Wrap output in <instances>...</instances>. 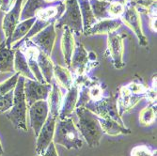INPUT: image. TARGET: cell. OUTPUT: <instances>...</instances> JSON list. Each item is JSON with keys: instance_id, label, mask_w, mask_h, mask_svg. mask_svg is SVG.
Segmentation results:
<instances>
[{"instance_id": "obj_1", "label": "cell", "mask_w": 157, "mask_h": 156, "mask_svg": "<svg viewBox=\"0 0 157 156\" xmlns=\"http://www.w3.org/2000/svg\"><path fill=\"white\" fill-rule=\"evenodd\" d=\"M76 114L78 116L76 128L81 136L86 140L90 148L98 147L104 135L99 118L84 106L76 108Z\"/></svg>"}, {"instance_id": "obj_2", "label": "cell", "mask_w": 157, "mask_h": 156, "mask_svg": "<svg viewBox=\"0 0 157 156\" xmlns=\"http://www.w3.org/2000/svg\"><path fill=\"white\" fill-rule=\"evenodd\" d=\"M149 88L141 77L136 78L126 86L121 87L117 96V106L121 117L126 111L133 108L141 99L147 98Z\"/></svg>"}, {"instance_id": "obj_3", "label": "cell", "mask_w": 157, "mask_h": 156, "mask_svg": "<svg viewBox=\"0 0 157 156\" xmlns=\"http://www.w3.org/2000/svg\"><path fill=\"white\" fill-rule=\"evenodd\" d=\"M53 142L67 150H79L83 146L82 136L73 120L66 118L56 123Z\"/></svg>"}, {"instance_id": "obj_4", "label": "cell", "mask_w": 157, "mask_h": 156, "mask_svg": "<svg viewBox=\"0 0 157 156\" xmlns=\"http://www.w3.org/2000/svg\"><path fill=\"white\" fill-rule=\"evenodd\" d=\"M25 77L20 75L14 89L13 105L11 110L6 115L7 119L11 122L15 129L27 131L26 127V110L27 105L24 93V83Z\"/></svg>"}, {"instance_id": "obj_5", "label": "cell", "mask_w": 157, "mask_h": 156, "mask_svg": "<svg viewBox=\"0 0 157 156\" xmlns=\"http://www.w3.org/2000/svg\"><path fill=\"white\" fill-rule=\"evenodd\" d=\"M75 84L81 86V90L78 92V100L76 107L85 106V105L90 101H96L101 99L104 95L105 86H103L101 81L96 77L91 79L88 76L80 75L77 77Z\"/></svg>"}, {"instance_id": "obj_6", "label": "cell", "mask_w": 157, "mask_h": 156, "mask_svg": "<svg viewBox=\"0 0 157 156\" xmlns=\"http://www.w3.org/2000/svg\"><path fill=\"white\" fill-rule=\"evenodd\" d=\"M62 26H68L76 35L83 33L82 14L77 0H65L64 11L55 23V27L61 28Z\"/></svg>"}, {"instance_id": "obj_7", "label": "cell", "mask_w": 157, "mask_h": 156, "mask_svg": "<svg viewBox=\"0 0 157 156\" xmlns=\"http://www.w3.org/2000/svg\"><path fill=\"white\" fill-rule=\"evenodd\" d=\"M117 96H103L96 101H90L84 107L91 111L98 118L111 119L118 121L120 124L124 125L121 117L119 114L117 106Z\"/></svg>"}, {"instance_id": "obj_8", "label": "cell", "mask_w": 157, "mask_h": 156, "mask_svg": "<svg viewBox=\"0 0 157 156\" xmlns=\"http://www.w3.org/2000/svg\"><path fill=\"white\" fill-rule=\"evenodd\" d=\"M95 60L96 54L93 52L88 53L81 42H77L69 67L74 70V73L77 74V76H80L84 75L85 72H87L92 67L98 65Z\"/></svg>"}, {"instance_id": "obj_9", "label": "cell", "mask_w": 157, "mask_h": 156, "mask_svg": "<svg viewBox=\"0 0 157 156\" xmlns=\"http://www.w3.org/2000/svg\"><path fill=\"white\" fill-rule=\"evenodd\" d=\"M121 20L136 34L139 41V45L148 47V40L142 30L140 15L133 1L126 3L124 12L121 17Z\"/></svg>"}, {"instance_id": "obj_10", "label": "cell", "mask_w": 157, "mask_h": 156, "mask_svg": "<svg viewBox=\"0 0 157 156\" xmlns=\"http://www.w3.org/2000/svg\"><path fill=\"white\" fill-rule=\"evenodd\" d=\"M51 89V84L40 83L37 80L25 78L24 83V93L27 106H31L38 101H47Z\"/></svg>"}, {"instance_id": "obj_11", "label": "cell", "mask_w": 157, "mask_h": 156, "mask_svg": "<svg viewBox=\"0 0 157 156\" xmlns=\"http://www.w3.org/2000/svg\"><path fill=\"white\" fill-rule=\"evenodd\" d=\"M107 36L106 55L111 58L113 65L116 69H122L125 66V63L123 62V40L126 36L124 34H118L116 31L109 32Z\"/></svg>"}, {"instance_id": "obj_12", "label": "cell", "mask_w": 157, "mask_h": 156, "mask_svg": "<svg viewBox=\"0 0 157 156\" xmlns=\"http://www.w3.org/2000/svg\"><path fill=\"white\" fill-rule=\"evenodd\" d=\"M23 1L24 0H15V3H14L13 7L9 12H7V14L3 19L2 27H3L5 37H6V40L4 41H5L6 46L8 47H11L10 39H11L12 32L14 30V28H15V26L20 22Z\"/></svg>"}, {"instance_id": "obj_13", "label": "cell", "mask_w": 157, "mask_h": 156, "mask_svg": "<svg viewBox=\"0 0 157 156\" xmlns=\"http://www.w3.org/2000/svg\"><path fill=\"white\" fill-rule=\"evenodd\" d=\"M49 115V105L47 101H38L29 106L30 125L37 137L40 132L42 125L46 121Z\"/></svg>"}, {"instance_id": "obj_14", "label": "cell", "mask_w": 157, "mask_h": 156, "mask_svg": "<svg viewBox=\"0 0 157 156\" xmlns=\"http://www.w3.org/2000/svg\"><path fill=\"white\" fill-rule=\"evenodd\" d=\"M56 120H58V118L49 114L46 119V121L42 125L40 132L37 136V142H36L37 155H41L44 153L48 148V146L50 145V143L53 141Z\"/></svg>"}, {"instance_id": "obj_15", "label": "cell", "mask_w": 157, "mask_h": 156, "mask_svg": "<svg viewBox=\"0 0 157 156\" xmlns=\"http://www.w3.org/2000/svg\"><path fill=\"white\" fill-rule=\"evenodd\" d=\"M56 37V34L55 31V24H50L39 33L30 38V40L39 47L40 51L50 56L54 47Z\"/></svg>"}, {"instance_id": "obj_16", "label": "cell", "mask_w": 157, "mask_h": 156, "mask_svg": "<svg viewBox=\"0 0 157 156\" xmlns=\"http://www.w3.org/2000/svg\"><path fill=\"white\" fill-rule=\"evenodd\" d=\"M78 92H79V87L75 83L73 84V86L68 89L62 101V105L60 106L59 114V120H64L72 115V113L76 107V103L78 100Z\"/></svg>"}, {"instance_id": "obj_17", "label": "cell", "mask_w": 157, "mask_h": 156, "mask_svg": "<svg viewBox=\"0 0 157 156\" xmlns=\"http://www.w3.org/2000/svg\"><path fill=\"white\" fill-rule=\"evenodd\" d=\"M122 25L121 19H103L93 24L84 34L86 36L97 34H108L109 32L116 31Z\"/></svg>"}, {"instance_id": "obj_18", "label": "cell", "mask_w": 157, "mask_h": 156, "mask_svg": "<svg viewBox=\"0 0 157 156\" xmlns=\"http://www.w3.org/2000/svg\"><path fill=\"white\" fill-rule=\"evenodd\" d=\"M14 55L15 50L6 46L5 41L0 44V73L14 72Z\"/></svg>"}, {"instance_id": "obj_19", "label": "cell", "mask_w": 157, "mask_h": 156, "mask_svg": "<svg viewBox=\"0 0 157 156\" xmlns=\"http://www.w3.org/2000/svg\"><path fill=\"white\" fill-rule=\"evenodd\" d=\"M61 51L64 55L65 62L68 66L71 64V59H72V55L75 47V39L72 30L70 29L68 26H64V32L61 38Z\"/></svg>"}, {"instance_id": "obj_20", "label": "cell", "mask_w": 157, "mask_h": 156, "mask_svg": "<svg viewBox=\"0 0 157 156\" xmlns=\"http://www.w3.org/2000/svg\"><path fill=\"white\" fill-rule=\"evenodd\" d=\"M100 124H101L102 130L104 134L109 135H129L132 133L130 129L126 128L124 125L120 124L118 121L111 119H101L99 118Z\"/></svg>"}, {"instance_id": "obj_21", "label": "cell", "mask_w": 157, "mask_h": 156, "mask_svg": "<svg viewBox=\"0 0 157 156\" xmlns=\"http://www.w3.org/2000/svg\"><path fill=\"white\" fill-rule=\"evenodd\" d=\"M14 70L18 73L20 75L25 77L26 79L36 80L35 76L33 75L32 72L28 67L27 61L25 55L21 52L20 49L15 50V55H14V65H13Z\"/></svg>"}, {"instance_id": "obj_22", "label": "cell", "mask_w": 157, "mask_h": 156, "mask_svg": "<svg viewBox=\"0 0 157 156\" xmlns=\"http://www.w3.org/2000/svg\"><path fill=\"white\" fill-rule=\"evenodd\" d=\"M38 66L45 82L51 84L53 79V72H54L55 65L53 64L50 56L44 54L42 51H40L38 55Z\"/></svg>"}, {"instance_id": "obj_23", "label": "cell", "mask_w": 157, "mask_h": 156, "mask_svg": "<svg viewBox=\"0 0 157 156\" xmlns=\"http://www.w3.org/2000/svg\"><path fill=\"white\" fill-rule=\"evenodd\" d=\"M48 5H50V3H47L45 0H27V2L22 9L20 22L35 17L38 10Z\"/></svg>"}, {"instance_id": "obj_24", "label": "cell", "mask_w": 157, "mask_h": 156, "mask_svg": "<svg viewBox=\"0 0 157 156\" xmlns=\"http://www.w3.org/2000/svg\"><path fill=\"white\" fill-rule=\"evenodd\" d=\"M47 100H49V102L47 101L48 105H49V114H51L52 116H54L56 118H59L62 98H61L60 89L56 84L52 85V89H51V92L48 96Z\"/></svg>"}, {"instance_id": "obj_25", "label": "cell", "mask_w": 157, "mask_h": 156, "mask_svg": "<svg viewBox=\"0 0 157 156\" xmlns=\"http://www.w3.org/2000/svg\"><path fill=\"white\" fill-rule=\"evenodd\" d=\"M53 75L55 76L58 84L63 89L68 90L73 86V84H74L73 74L71 73V70H69V69L64 68L59 65H55Z\"/></svg>"}, {"instance_id": "obj_26", "label": "cell", "mask_w": 157, "mask_h": 156, "mask_svg": "<svg viewBox=\"0 0 157 156\" xmlns=\"http://www.w3.org/2000/svg\"><path fill=\"white\" fill-rule=\"evenodd\" d=\"M78 5L80 7L82 20H83V33H85L89 28L96 23V19L91 10L90 2L89 0H77Z\"/></svg>"}, {"instance_id": "obj_27", "label": "cell", "mask_w": 157, "mask_h": 156, "mask_svg": "<svg viewBox=\"0 0 157 156\" xmlns=\"http://www.w3.org/2000/svg\"><path fill=\"white\" fill-rule=\"evenodd\" d=\"M35 21H36V17L29 18V19H26V20L19 22V24L15 26V28H14V30L12 32L11 39H10L11 44H13V42L24 39L25 37V35L31 29V27L34 25Z\"/></svg>"}, {"instance_id": "obj_28", "label": "cell", "mask_w": 157, "mask_h": 156, "mask_svg": "<svg viewBox=\"0 0 157 156\" xmlns=\"http://www.w3.org/2000/svg\"><path fill=\"white\" fill-rule=\"evenodd\" d=\"M156 120V105L154 104H151L149 106L145 107L140 112L139 121L142 125H151Z\"/></svg>"}, {"instance_id": "obj_29", "label": "cell", "mask_w": 157, "mask_h": 156, "mask_svg": "<svg viewBox=\"0 0 157 156\" xmlns=\"http://www.w3.org/2000/svg\"><path fill=\"white\" fill-rule=\"evenodd\" d=\"M131 156H157L156 149L147 145H138L132 149Z\"/></svg>"}, {"instance_id": "obj_30", "label": "cell", "mask_w": 157, "mask_h": 156, "mask_svg": "<svg viewBox=\"0 0 157 156\" xmlns=\"http://www.w3.org/2000/svg\"><path fill=\"white\" fill-rule=\"evenodd\" d=\"M19 76H20V74L18 73H16L12 77L9 78L4 83L0 84V97L4 96L5 94H7L10 90L15 89V86H16V84H17Z\"/></svg>"}, {"instance_id": "obj_31", "label": "cell", "mask_w": 157, "mask_h": 156, "mask_svg": "<svg viewBox=\"0 0 157 156\" xmlns=\"http://www.w3.org/2000/svg\"><path fill=\"white\" fill-rule=\"evenodd\" d=\"M13 96H14V89L10 90L4 96L0 97V113H4L12 107Z\"/></svg>"}, {"instance_id": "obj_32", "label": "cell", "mask_w": 157, "mask_h": 156, "mask_svg": "<svg viewBox=\"0 0 157 156\" xmlns=\"http://www.w3.org/2000/svg\"><path fill=\"white\" fill-rule=\"evenodd\" d=\"M14 0H0V10L3 12H9L14 5Z\"/></svg>"}, {"instance_id": "obj_33", "label": "cell", "mask_w": 157, "mask_h": 156, "mask_svg": "<svg viewBox=\"0 0 157 156\" xmlns=\"http://www.w3.org/2000/svg\"><path fill=\"white\" fill-rule=\"evenodd\" d=\"M56 144L53 142L50 143V145L48 146V148L46 149V150L42 153L41 155H38V156H59L58 155V151L56 150Z\"/></svg>"}, {"instance_id": "obj_34", "label": "cell", "mask_w": 157, "mask_h": 156, "mask_svg": "<svg viewBox=\"0 0 157 156\" xmlns=\"http://www.w3.org/2000/svg\"><path fill=\"white\" fill-rule=\"evenodd\" d=\"M3 154H4V150L1 144V141H0V156H3Z\"/></svg>"}, {"instance_id": "obj_35", "label": "cell", "mask_w": 157, "mask_h": 156, "mask_svg": "<svg viewBox=\"0 0 157 156\" xmlns=\"http://www.w3.org/2000/svg\"><path fill=\"white\" fill-rule=\"evenodd\" d=\"M45 1H46L47 3H50V4H52V3H54V2L59 1V0H45Z\"/></svg>"}, {"instance_id": "obj_36", "label": "cell", "mask_w": 157, "mask_h": 156, "mask_svg": "<svg viewBox=\"0 0 157 156\" xmlns=\"http://www.w3.org/2000/svg\"><path fill=\"white\" fill-rule=\"evenodd\" d=\"M89 1H90H90H92V0H89Z\"/></svg>"}]
</instances>
